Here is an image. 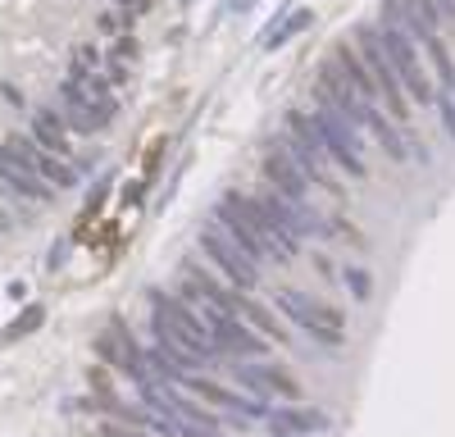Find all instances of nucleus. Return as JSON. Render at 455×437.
I'll return each instance as SVG.
<instances>
[{
    "label": "nucleus",
    "instance_id": "nucleus-13",
    "mask_svg": "<svg viewBox=\"0 0 455 437\" xmlns=\"http://www.w3.org/2000/svg\"><path fill=\"white\" fill-rule=\"evenodd\" d=\"M32 141L42 146L46 155H55V160L73 155V141H68V128L60 119V109H32Z\"/></svg>",
    "mask_w": 455,
    "mask_h": 437
},
{
    "label": "nucleus",
    "instance_id": "nucleus-16",
    "mask_svg": "<svg viewBox=\"0 0 455 437\" xmlns=\"http://www.w3.org/2000/svg\"><path fill=\"white\" fill-rule=\"evenodd\" d=\"M341 282H347V291L355 301H369L373 297V274L364 265H341Z\"/></svg>",
    "mask_w": 455,
    "mask_h": 437
},
{
    "label": "nucleus",
    "instance_id": "nucleus-5",
    "mask_svg": "<svg viewBox=\"0 0 455 437\" xmlns=\"http://www.w3.org/2000/svg\"><path fill=\"white\" fill-rule=\"evenodd\" d=\"M306 119H310V128H315V137H319V146H323V155H328L332 164H341L355 182H364V178H369V160H364V151H360V132L347 128L337 115H328L323 105L306 109Z\"/></svg>",
    "mask_w": 455,
    "mask_h": 437
},
{
    "label": "nucleus",
    "instance_id": "nucleus-24",
    "mask_svg": "<svg viewBox=\"0 0 455 437\" xmlns=\"http://www.w3.org/2000/svg\"><path fill=\"white\" fill-rule=\"evenodd\" d=\"M446 19H455V0H446Z\"/></svg>",
    "mask_w": 455,
    "mask_h": 437
},
{
    "label": "nucleus",
    "instance_id": "nucleus-18",
    "mask_svg": "<svg viewBox=\"0 0 455 437\" xmlns=\"http://www.w3.org/2000/svg\"><path fill=\"white\" fill-rule=\"evenodd\" d=\"M73 64H83V68H100V51H96V42H78L73 46Z\"/></svg>",
    "mask_w": 455,
    "mask_h": 437
},
{
    "label": "nucleus",
    "instance_id": "nucleus-9",
    "mask_svg": "<svg viewBox=\"0 0 455 437\" xmlns=\"http://www.w3.org/2000/svg\"><path fill=\"white\" fill-rule=\"evenodd\" d=\"M233 374H237V383L242 387H251V392H259V396H278V401H287V406H300L306 401V387H300V378L296 374H287L283 364H233Z\"/></svg>",
    "mask_w": 455,
    "mask_h": 437
},
{
    "label": "nucleus",
    "instance_id": "nucleus-3",
    "mask_svg": "<svg viewBox=\"0 0 455 437\" xmlns=\"http://www.w3.org/2000/svg\"><path fill=\"white\" fill-rule=\"evenodd\" d=\"M373 28H378V46H383V55H387V64H392V73H396L405 100H410V105H433V100H437V87L428 83V73H424V64H419V46H414L405 32L387 28V23H373Z\"/></svg>",
    "mask_w": 455,
    "mask_h": 437
},
{
    "label": "nucleus",
    "instance_id": "nucleus-20",
    "mask_svg": "<svg viewBox=\"0 0 455 437\" xmlns=\"http://www.w3.org/2000/svg\"><path fill=\"white\" fill-rule=\"evenodd\" d=\"M42 314H46L42 306H32V310H23V319H14V333H32V328L42 323Z\"/></svg>",
    "mask_w": 455,
    "mask_h": 437
},
{
    "label": "nucleus",
    "instance_id": "nucleus-10",
    "mask_svg": "<svg viewBox=\"0 0 455 437\" xmlns=\"http://www.w3.org/2000/svg\"><path fill=\"white\" fill-rule=\"evenodd\" d=\"M264 178L274 182V196H283L287 205H310V178L278 141H269V151H264Z\"/></svg>",
    "mask_w": 455,
    "mask_h": 437
},
{
    "label": "nucleus",
    "instance_id": "nucleus-1",
    "mask_svg": "<svg viewBox=\"0 0 455 437\" xmlns=\"http://www.w3.org/2000/svg\"><path fill=\"white\" fill-rule=\"evenodd\" d=\"M146 306H150V338L173 342L178 351L201 360L205 369H210V364H219V355L210 346V328L201 323V314L187 306V301H178L173 291H146Z\"/></svg>",
    "mask_w": 455,
    "mask_h": 437
},
{
    "label": "nucleus",
    "instance_id": "nucleus-11",
    "mask_svg": "<svg viewBox=\"0 0 455 437\" xmlns=\"http://www.w3.org/2000/svg\"><path fill=\"white\" fill-rule=\"evenodd\" d=\"M274 437H315V433H328L332 428V415L319 410V406H278L264 415Z\"/></svg>",
    "mask_w": 455,
    "mask_h": 437
},
{
    "label": "nucleus",
    "instance_id": "nucleus-14",
    "mask_svg": "<svg viewBox=\"0 0 455 437\" xmlns=\"http://www.w3.org/2000/svg\"><path fill=\"white\" fill-rule=\"evenodd\" d=\"M306 28H315V10H287L278 23L264 28L259 46H264V51H283V46L291 42V36H296V32H306Z\"/></svg>",
    "mask_w": 455,
    "mask_h": 437
},
{
    "label": "nucleus",
    "instance_id": "nucleus-12",
    "mask_svg": "<svg viewBox=\"0 0 455 437\" xmlns=\"http://www.w3.org/2000/svg\"><path fill=\"white\" fill-rule=\"evenodd\" d=\"M323 68H332L337 73V78L341 83H347L364 105H378V87H373V78H369V68L360 64V55H355V46H347V42H341L337 51H332V60L323 64Z\"/></svg>",
    "mask_w": 455,
    "mask_h": 437
},
{
    "label": "nucleus",
    "instance_id": "nucleus-21",
    "mask_svg": "<svg viewBox=\"0 0 455 437\" xmlns=\"http://www.w3.org/2000/svg\"><path fill=\"white\" fill-rule=\"evenodd\" d=\"M0 96H5L10 105H19V109L28 105V96H23V87H19V83H10V78H5V83H0Z\"/></svg>",
    "mask_w": 455,
    "mask_h": 437
},
{
    "label": "nucleus",
    "instance_id": "nucleus-4",
    "mask_svg": "<svg viewBox=\"0 0 455 437\" xmlns=\"http://www.w3.org/2000/svg\"><path fill=\"white\" fill-rule=\"evenodd\" d=\"M278 310L291 314L296 328H306L310 342H319L328 351H337L341 342H347V319H341V310H332L328 301H315V297H306V291L287 287V291H278Z\"/></svg>",
    "mask_w": 455,
    "mask_h": 437
},
{
    "label": "nucleus",
    "instance_id": "nucleus-2",
    "mask_svg": "<svg viewBox=\"0 0 455 437\" xmlns=\"http://www.w3.org/2000/svg\"><path fill=\"white\" fill-rule=\"evenodd\" d=\"M355 55H360V64L369 68V78H373V87H378V100H387V119H392L396 128H410L414 105L405 100V91H401V83H396V73H392L383 46H378V28H373V23H360V28H355Z\"/></svg>",
    "mask_w": 455,
    "mask_h": 437
},
{
    "label": "nucleus",
    "instance_id": "nucleus-7",
    "mask_svg": "<svg viewBox=\"0 0 455 437\" xmlns=\"http://www.w3.org/2000/svg\"><path fill=\"white\" fill-rule=\"evenodd\" d=\"M196 246H201L205 260L223 274V282L233 287V291H251V287H259V265H251L246 255H242L233 242H228L214 224H205V228H201V242H196Z\"/></svg>",
    "mask_w": 455,
    "mask_h": 437
},
{
    "label": "nucleus",
    "instance_id": "nucleus-6",
    "mask_svg": "<svg viewBox=\"0 0 455 437\" xmlns=\"http://www.w3.org/2000/svg\"><path fill=\"white\" fill-rule=\"evenodd\" d=\"M0 155H5L14 169H23L28 178L46 182L51 192H64V187H73V182H78V169H73L68 160L46 155L32 137H19V132H14V137H5V141H0Z\"/></svg>",
    "mask_w": 455,
    "mask_h": 437
},
{
    "label": "nucleus",
    "instance_id": "nucleus-23",
    "mask_svg": "<svg viewBox=\"0 0 455 437\" xmlns=\"http://www.w3.org/2000/svg\"><path fill=\"white\" fill-rule=\"evenodd\" d=\"M5 233H10V214H5V210H0V237H5Z\"/></svg>",
    "mask_w": 455,
    "mask_h": 437
},
{
    "label": "nucleus",
    "instance_id": "nucleus-15",
    "mask_svg": "<svg viewBox=\"0 0 455 437\" xmlns=\"http://www.w3.org/2000/svg\"><path fill=\"white\" fill-rule=\"evenodd\" d=\"M0 187H5L10 196H19V201H51L55 192L46 187V182H36V178H28L23 169H14L5 155H0Z\"/></svg>",
    "mask_w": 455,
    "mask_h": 437
},
{
    "label": "nucleus",
    "instance_id": "nucleus-19",
    "mask_svg": "<svg viewBox=\"0 0 455 437\" xmlns=\"http://www.w3.org/2000/svg\"><path fill=\"white\" fill-rule=\"evenodd\" d=\"M437 109H442V123H446V132H451V141H455V100L446 96V91H437V100H433Z\"/></svg>",
    "mask_w": 455,
    "mask_h": 437
},
{
    "label": "nucleus",
    "instance_id": "nucleus-17",
    "mask_svg": "<svg viewBox=\"0 0 455 437\" xmlns=\"http://www.w3.org/2000/svg\"><path fill=\"white\" fill-rule=\"evenodd\" d=\"M410 10L424 19V28H428V32H437V28L446 23V0H410Z\"/></svg>",
    "mask_w": 455,
    "mask_h": 437
},
{
    "label": "nucleus",
    "instance_id": "nucleus-22",
    "mask_svg": "<svg viewBox=\"0 0 455 437\" xmlns=\"http://www.w3.org/2000/svg\"><path fill=\"white\" fill-rule=\"evenodd\" d=\"M251 5H255V0H233V10H237V14H246Z\"/></svg>",
    "mask_w": 455,
    "mask_h": 437
},
{
    "label": "nucleus",
    "instance_id": "nucleus-8",
    "mask_svg": "<svg viewBox=\"0 0 455 437\" xmlns=\"http://www.w3.org/2000/svg\"><path fill=\"white\" fill-rule=\"evenodd\" d=\"M210 224H214V228H219V233H223L228 242H233V246H237V250L246 255L251 265H269V260H274V265H283V255H278V250H274L269 242H264V237H259V233H255L251 224H246V218H242L237 210H228L223 201L214 205Z\"/></svg>",
    "mask_w": 455,
    "mask_h": 437
}]
</instances>
